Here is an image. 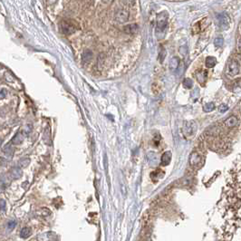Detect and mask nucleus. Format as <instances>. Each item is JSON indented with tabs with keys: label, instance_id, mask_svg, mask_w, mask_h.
I'll return each mask as SVG.
<instances>
[{
	"label": "nucleus",
	"instance_id": "c756f323",
	"mask_svg": "<svg viewBox=\"0 0 241 241\" xmlns=\"http://www.w3.org/2000/svg\"><path fill=\"white\" fill-rule=\"evenodd\" d=\"M6 96V91L5 89H0V99H4Z\"/></svg>",
	"mask_w": 241,
	"mask_h": 241
},
{
	"label": "nucleus",
	"instance_id": "a211bd4d",
	"mask_svg": "<svg viewBox=\"0 0 241 241\" xmlns=\"http://www.w3.org/2000/svg\"><path fill=\"white\" fill-rule=\"evenodd\" d=\"M164 175V172L161 171V169H157L156 171H153L150 173V178L154 180L155 178H160Z\"/></svg>",
	"mask_w": 241,
	"mask_h": 241
},
{
	"label": "nucleus",
	"instance_id": "7ed1b4c3",
	"mask_svg": "<svg viewBox=\"0 0 241 241\" xmlns=\"http://www.w3.org/2000/svg\"><path fill=\"white\" fill-rule=\"evenodd\" d=\"M189 163L192 168H199L202 164V159L198 151H193L189 156Z\"/></svg>",
	"mask_w": 241,
	"mask_h": 241
},
{
	"label": "nucleus",
	"instance_id": "a878e982",
	"mask_svg": "<svg viewBox=\"0 0 241 241\" xmlns=\"http://www.w3.org/2000/svg\"><path fill=\"white\" fill-rule=\"evenodd\" d=\"M15 226H16V221H14V220H11L7 224V227L9 228V230H13L15 227Z\"/></svg>",
	"mask_w": 241,
	"mask_h": 241
},
{
	"label": "nucleus",
	"instance_id": "aec40b11",
	"mask_svg": "<svg viewBox=\"0 0 241 241\" xmlns=\"http://www.w3.org/2000/svg\"><path fill=\"white\" fill-rule=\"evenodd\" d=\"M6 207V203L5 199H1L0 201V215H4L5 212V207Z\"/></svg>",
	"mask_w": 241,
	"mask_h": 241
},
{
	"label": "nucleus",
	"instance_id": "2eb2a0df",
	"mask_svg": "<svg viewBox=\"0 0 241 241\" xmlns=\"http://www.w3.org/2000/svg\"><path fill=\"white\" fill-rule=\"evenodd\" d=\"M167 26V21L166 20H159L157 23V29L159 31H163Z\"/></svg>",
	"mask_w": 241,
	"mask_h": 241
},
{
	"label": "nucleus",
	"instance_id": "1a4fd4ad",
	"mask_svg": "<svg viewBox=\"0 0 241 241\" xmlns=\"http://www.w3.org/2000/svg\"><path fill=\"white\" fill-rule=\"evenodd\" d=\"M171 152L170 151H165L162 156H161V159H160V161H161V165L163 166H167L169 164L170 160H171Z\"/></svg>",
	"mask_w": 241,
	"mask_h": 241
},
{
	"label": "nucleus",
	"instance_id": "473e14b6",
	"mask_svg": "<svg viewBox=\"0 0 241 241\" xmlns=\"http://www.w3.org/2000/svg\"><path fill=\"white\" fill-rule=\"evenodd\" d=\"M48 1V3H53V2H55L56 0H47Z\"/></svg>",
	"mask_w": 241,
	"mask_h": 241
},
{
	"label": "nucleus",
	"instance_id": "f8f14e48",
	"mask_svg": "<svg viewBox=\"0 0 241 241\" xmlns=\"http://www.w3.org/2000/svg\"><path fill=\"white\" fill-rule=\"evenodd\" d=\"M178 64H179V59L178 57H173L170 60V62H169V68H170V70L174 71V70L178 69Z\"/></svg>",
	"mask_w": 241,
	"mask_h": 241
},
{
	"label": "nucleus",
	"instance_id": "423d86ee",
	"mask_svg": "<svg viewBox=\"0 0 241 241\" xmlns=\"http://www.w3.org/2000/svg\"><path fill=\"white\" fill-rule=\"evenodd\" d=\"M217 19L218 25H219L221 28L226 29V28L228 27V24H229V17H228V15H227L226 13L219 14L217 16Z\"/></svg>",
	"mask_w": 241,
	"mask_h": 241
},
{
	"label": "nucleus",
	"instance_id": "2f4dec72",
	"mask_svg": "<svg viewBox=\"0 0 241 241\" xmlns=\"http://www.w3.org/2000/svg\"><path fill=\"white\" fill-rule=\"evenodd\" d=\"M133 1H134V0H124V2H125L126 4H132Z\"/></svg>",
	"mask_w": 241,
	"mask_h": 241
},
{
	"label": "nucleus",
	"instance_id": "412c9836",
	"mask_svg": "<svg viewBox=\"0 0 241 241\" xmlns=\"http://www.w3.org/2000/svg\"><path fill=\"white\" fill-rule=\"evenodd\" d=\"M13 143H14V144H19V143H21L22 141H23V138H22V136H21V134L20 133H17L15 136H14V138L13 139Z\"/></svg>",
	"mask_w": 241,
	"mask_h": 241
},
{
	"label": "nucleus",
	"instance_id": "39448f33",
	"mask_svg": "<svg viewBox=\"0 0 241 241\" xmlns=\"http://www.w3.org/2000/svg\"><path fill=\"white\" fill-rule=\"evenodd\" d=\"M128 18H129V11L127 9L118 10L117 13L115 14V21L120 24L127 22Z\"/></svg>",
	"mask_w": 241,
	"mask_h": 241
},
{
	"label": "nucleus",
	"instance_id": "cd10ccee",
	"mask_svg": "<svg viewBox=\"0 0 241 241\" xmlns=\"http://www.w3.org/2000/svg\"><path fill=\"white\" fill-rule=\"evenodd\" d=\"M41 211H42V214H41L42 216H45L46 217V216H49L51 214V211L48 208H42Z\"/></svg>",
	"mask_w": 241,
	"mask_h": 241
},
{
	"label": "nucleus",
	"instance_id": "c85d7f7f",
	"mask_svg": "<svg viewBox=\"0 0 241 241\" xmlns=\"http://www.w3.org/2000/svg\"><path fill=\"white\" fill-rule=\"evenodd\" d=\"M227 110H228V106H227V105H226V104H222V105L219 107V111H220L221 113H223V112L227 111Z\"/></svg>",
	"mask_w": 241,
	"mask_h": 241
},
{
	"label": "nucleus",
	"instance_id": "9b49d317",
	"mask_svg": "<svg viewBox=\"0 0 241 241\" xmlns=\"http://www.w3.org/2000/svg\"><path fill=\"white\" fill-rule=\"evenodd\" d=\"M216 63H217V60H216L215 57H213V56H208V57L206 58V66H207V68H212V67H214V66L216 65Z\"/></svg>",
	"mask_w": 241,
	"mask_h": 241
},
{
	"label": "nucleus",
	"instance_id": "4be33fe9",
	"mask_svg": "<svg viewBox=\"0 0 241 241\" xmlns=\"http://www.w3.org/2000/svg\"><path fill=\"white\" fill-rule=\"evenodd\" d=\"M223 43H224V40L222 37H217L215 40H214V44L217 46V47H221L223 45Z\"/></svg>",
	"mask_w": 241,
	"mask_h": 241
},
{
	"label": "nucleus",
	"instance_id": "f257e3e1",
	"mask_svg": "<svg viewBox=\"0 0 241 241\" xmlns=\"http://www.w3.org/2000/svg\"><path fill=\"white\" fill-rule=\"evenodd\" d=\"M240 72V60H236L235 59H231L227 65V69H226V73L227 75L230 76V77H234L237 74H239Z\"/></svg>",
	"mask_w": 241,
	"mask_h": 241
},
{
	"label": "nucleus",
	"instance_id": "393cba45",
	"mask_svg": "<svg viewBox=\"0 0 241 241\" xmlns=\"http://www.w3.org/2000/svg\"><path fill=\"white\" fill-rule=\"evenodd\" d=\"M29 162H30V159H24L23 160H20V162H19V165H20V167H22V168H24V167L28 166Z\"/></svg>",
	"mask_w": 241,
	"mask_h": 241
},
{
	"label": "nucleus",
	"instance_id": "dca6fc26",
	"mask_svg": "<svg viewBox=\"0 0 241 241\" xmlns=\"http://www.w3.org/2000/svg\"><path fill=\"white\" fill-rule=\"evenodd\" d=\"M214 109H215V104H214L213 102L206 103V104L203 106V110H204L205 112H210V111H212Z\"/></svg>",
	"mask_w": 241,
	"mask_h": 241
},
{
	"label": "nucleus",
	"instance_id": "7c9ffc66",
	"mask_svg": "<svg viewBox=\"0 0 241 241\" xmlns=\"http://www.w3.org/2000/svg\"><path fill=\"white\" fill-rule=\"evenodd\" d=\"M198 96V89L196 88L194 91V93H191V97H193L194 99H197V97Z\"/></svg>",
	"mask_w": 241,
	"mask_h": 241
},
{
	"label": "nucleus",
	"instance_id": "b1692460",
	"mask_svg": "<svg viewBox=\"0 0 241 241\" xmlns=\"http://www.w3.org/2000/svg\"><path fill=\"white\" fill-rule=\"evenodd\" d=\"M4 151H5V154H7V155H9L10 156V158L12 157V154H13V149L9 146V145H6L5 147V149H4Z\"/></svg>",
	"mask_w": 241,
	"mask_h": 241
},
{
	"label": "nucleus",
	"instance_id": "9d476101",
	"mask_svg": "<svg viewBox=\"0 0 241 241\" xmlns=\"http://www.w3.org/2000/svg\"><path fill=\"white\" fill-rule=\"evenodd\" d=\"M123 30H124L125 33H127V34H135V33H137L138 30H139V27H138V25H137L136 24H128V25L124 26Z\"/></svg>",
	"mask_w": 241,
	"mask_h": 241
},
{
	"label": "nucleus",
	"instance_id": "0eeeda50",
	"mask_svg": "<svg viewBox=\"0 0 241 241\" xmlns=\"http://www.w3.org/2000/svg\"><path fill=\"white\" fill-rule=\"evenodd\" d=\"M238 123H239V120H238V118L236 117V116H235V115H232V116H230V117H228L226 120H225V125L227 126V127H236V126H237L238 125Z\"/></svg>",
	"mask_w": 241,
	"mask_h": 241
},
{
	"label": "nucleus",
	"instance_id": "bb28decb",
	"mask_svg": "<svg viewBox=\"0 0 241 241\" xmlns=\"http://www.w3.org/2000/svg\"><path fill=\"white\" fill-rule=\"evenodd\" d=\"M165 56H166V51H165L164 48H161V50H160V52H159V60L162 62V61L164 60Z\"/></svg>",
	"mask_w": 241,
	"mask_h": 241
},
{
	"label": "nucleus",
	"instance_id": "ddd939ff",
	"mask_svg": "<svg viewBox=\"0 0 241 241\" xmlns=\"http://www.w3.org/2000/svg\"><path fill=\"white\" fill-rule=\"evenodd\" d=\"M148 160L150 163V165H155V163H157V156L154 152H149L147 155Z\"/></svg>",
	"mask_w": 241,
	"mask_h": 241
},
{
	"label": "nucleus",
	"instance_id": "f03ea898",
	"mask_svg": "<svg viewBox=\"0 0 241 241\" xmlns=\"http://www.w3.org/2000/svg\"><path fill=\"white\" fill-rule=\"evenodd\" d=\"M60 27H61V31H62L63 34H72V33L76 30L75 24H74V23H72V22L69 21V20H66V21H63V22H61Z\"/></svg>",
	"mask_w": 241,
	"mask_h": 241
},
{
	"label": "nucleus",
	"instance_id": "5701e85b",
	"mask_svg": "<svg viewBox=\"0 0 241 241\" xmlns=\"http://www.w3.org/2000/svg\"><path fill=\"white\" fill-rule=\"evenodd\" d=\"M12 174H13L14 178H20L22 176V171H21L20 169H14L12 170Z\"/></svg>",
	"mask_w": 241,
	"mask_h": 241
},
{
	"label": "nucleus",
	"instance_id": "20e7f679",
	"mask_svg": "<svg viewBox=\"0 0 241 241\" xmlns=\"http://www.w3.org/2000/svg\"><path fill=\"white\" fill-rule=\"evenodd\" d=\"M197 130V124L194 120L187 121L184 125V132L187 136H193Z\"/></svg>",
	"mask_w": 241,
	"mask_h": 241
},
{
	"label": "nucleus",
	"instance_id": "6e6552de",
	"mask_svg": "<svg viewBox=\"0 0 241 241\" xmlns=\"http://www.w3.org/2000/svg\"><path fill=\"white\" fill-rule=\"evenodd\" d=\"M207 72L205 70H200V71H198V72H196L197 80L201 84H204L205 83V82L207 80Z\"/></svg>",
	"mask_w": 241,
	"mask_h": 241
},
{
	"label": "nucleus",
	"instance_id": "6ab92c4d",
	"mask_svg": "<svg viewBox=\"0 0 241 241\" xmlns=\"http://www.w3.org/2000/svg\"><path fill=\"white\" fill-rule=\"evenodd\" d=\"M183 85H184L185 88H187V89H190V88L192 87V85H193V82H192V80L189 79V78H185L184 81H183Z\"/></svg>",
	"mask_w": 241,
	"mask_h": 241
},
{
	"label": "nucleus",
	"instance_id": "4468645a",
	"mask_svg": "<svg viewBox=\"0 0 241 241\" xmlns=\"http://www.w3.org/2000/svg\"><path fill=\"white\" fill-rule=\"evenodd\" d=\"M31 235V229L29 227H24L20 232V236L22 238H27Z\"/></svg>",
	"mask_w": 241,
	"mask_h": 241
},
{
	"label": "nucleus",
	"instance_id": "f3484780",
	"mask_svg": "<svg viewBox=\"0 0 241 241\" xmlns=\"http://www.w3.org/2000/svg\"><path fill=\"white\" fill-rule=\"evenodd\" d=\"M92 53L90 50H86V51L83 53V54H82V60H83L84 62H88V61H90V60L92 59Z\"/></svg>",
	"mask_w": 241,
	"mask_h": 241
}]
</instances>
